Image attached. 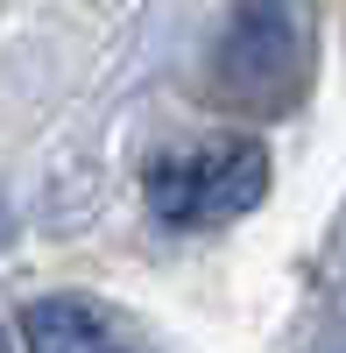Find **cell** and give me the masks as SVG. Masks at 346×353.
<instances>
[{"label": "cell", "mask_w": 346, "mask_h": 353, "mask_svg": "<svg viewBox=\"0 0 346 353\" xmlns=\"http://www.w3.org/2000/svg\"><path fill=\"white\" fill-rule=\"evenodd\" d=\"M21 339L28 353H99L106 346V318L85 297H50L21 311Z\"/></svg>", "instance_id": "obj_3"}, {"label": "cell", "mask_w": 346, "mask_h": 353, "mask_svg": "<svg viewBox=\"0 0 346 353\" xmlns=\"http://www.w3.org/2000/svg\"><path fill=\"white\" fill-rule=\"evenodd\" d=\"M290 71H297V28L283 0H241L234 28L219 43V78L226 92H241L254 106H276V92H290Z\"/></svg>", "instance_id": "obj_2"}, {"label": "cell", "mask_w": 346, "mask_h": 353, "mask_svg": "<svg viewBox=\"0 0 346 353\" xmlns=\"http://www.w3.org/2000/svg\"><path fill=\"white\" fill-rule=\"evenodd\" d=\"M0 353H8V339H0Z\"/></svg>", "instance_id": "obj_4"}, {"label": "cell", "mask_w": 346, "mask_h": 353, "mask_svg": "<svg viewBox=\"0 0 346 353\" xmlns=\"http://www.w3.org/2000/svg\"><path fill=\"white\" fill-rule=\"evenodd\" d=\"M269 191V149L262 141H198L149 163V205L170 226H212L254 212Z\"/></svg>", "instance_id": "obj_1"}, {"label": "cell", "mask_w": 346, "mask_h": 353, "mask_svg": "<svg viewBox=\"0 0 346 353\" xmlns=\"http://www.w3.org/2000/svg\"><path fill=\"white\" fill-rule=\"evenodd\" d=\"M99 353H106V346H99Z\"/></svg>", "instance_id": "obj_5"}]
</instances>
